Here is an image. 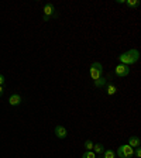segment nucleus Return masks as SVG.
<instances>
[{
  "mask_svg": "<svg viewBox=\"0 0 141 158\" xmlns=\"http://www.w3.org/2000/svg\"><path fill=\"white\" fill-rule=\"evenodd\" d=\"M118 62L123 64V65H134L135 62H138V59H140V51L135 48H131L128 49V51H126V52L120 54V55L117 56Z\"/></svg>",
  "mask_w": 141,
  "mask_h": 158,
  "instance_id": "nucleus-1",
  "label": "nucleus"
},
{
  "mask_svg": "<svg viewBox=\"0 0 141 158\" xmlns=\"http://www.w3.org/2000/svg\"><path fill=\"white\" fill-rule=\"evenodd\" d=\"M116 157L118 158H131L134 157V148H131L128 144H124V145H120L116 151Z\"/></svg>",
  "mask_w": 141,
  "mask_h": 158,
  "instance_id": "nucleus-2",
  "label": "nucleus"
},
{
  "mask_svg": "<svg viewBox=\"0 0 141 158\" xmlns=\"http://www.w3.org/2000/svg\"><path fill=\"white\" fill-rule=\"evenodd\" d=\"M103 73V66L100 62H93L92 65H90V68H89V75H90V78L93 79V81H96V79H99L100 76H102Z\"/></svg>",
  "mask_w": 141,
  "mask_h": 158,
  "instance_id": "nucleus-3",
  "label": "nucleus"
},
{
  "mask_svg": "<svg viewBox=\"0 0 141 158\" xmlns=\"http://www.w3.org/2000/svg\"><path fill=\"white\" fill-rule=\"evenodd\" d=\"M54 13H55V7H54L52 3H45V6H44L43 9V21H48L51 17L54 16Z\"/></svg>",
  "mask_w": 141,
  "mask_h": 158,
  "instance_id": "nucleus-4",
  "label": "nucleus"
},
{
  "mask_svg": "<svg viewBox=\"0 0 141 158\" xmlns=\"http://www.w3.org/2000/svg\"><path fill=\"white\" fill-rule=\"evenodd\" d=\"M114 73H116V76H118V78H126V76H128V73H130V66L118 64V65L114 68Z\"/></svg>",
  "mask_w": 141,
  "mask_h": 158,
  "instance_id": "nucleus-5",
  "label": "nucleus"
},
{
  "mask_svg": "<svg viewBox=\"0 0 141 158\" xmlns=\"http://www.w3.org/2000/svg\"><path fill=\"white\" fill-rule=\"evenodd\" d=\"M54 133H55V135L59 138V140H65V138L68 137V131H66V128L64 127V126H61V124L55 126Z\"/></svg>",
  "mask_w": 141,
  "mask_h": 158,
  "instance_id": "nucleus-6",
  "label": "nucleus"
},
{
  "mask_svg": "<svg viewBox=\"0 0 141 158\" xmlns=\"http://www.w3.org/2000/svg\"><path fill=\"white\" fill-rule=\"evenodd\" d=\"M21 102H23V98H21L19 93H13V95L9 98V105L13 106V107L20 106V105H21Z\"/></svg>",
  "mask_w": 141,
  "mask_h": 158,
  "instance_id": "nucleus-7",
  "label": "nucleus"
},
{
  "mask_svg": "<svg viewBox=\"0 0 141 158\" xmlns=\"http://www.w3.org/2000/svg\"><path fill=\"white\" fill-rule=\"evenodd\" d=\"M128 145H130L131 148L140 147L141 145V138L137 137V135H131V137H128Z\"/></svg>",
  "mask_w": 141,
  "mask_h": 158,
  "instance_id": "nucleus-8",
  "label": "nucleus"
},
{
  "mask_svg": "<svg viewBox=\"0 0 141 158\" xmlns=\"http://www.w3.org/2000/svg\"><path fill=\"white\" fill-rule=\"evenodd\" d=\"M105 145L100 144V143H97V144H93V152H95L96 155H103V152H105Z\"/></svg>",
  "mask_w": 141,
  "mask_h": 158,
  "instance_id": "nucleus-9",
  "label": "nucleus"
},
{
  "mask_svg": "<svg viewBox=\"0 0 141 158\" xmlns=\"http://www.w3.org/2000/svg\"><path fill=\"white\" fill-rule=\"evenodd\" d=\"M106 93H107L109 96H113L117 93V86L113 85V83H107L106 85Z\"/></svg>",
  "mask_w": 141,
  "mask_h": 158,
  "instance_id": "nucleus-10",
  "label": "nucleus"
},
{
  "mask_svg": "<svg viewBox=\"0 0 141 158\" xmlns=\"http://www.w3.org/2000/svg\"><path fill=\"white\" fill-rule=\"evenodd\" d=\"M93 85L96 86V88H103V86L107 85V79L103 78V76H100L99 79H96V81H93Z\"/></svg>",
  "mask_w": 141,
  "mask_h": 158,
  "instance_id": "nucleus-11",
  "label": "nucleus"
},
{
  "mask_svg": "<svg viewBox=\"0 0 141 158\" xmlns=\"http://www.w3.org/2000/svg\"><path fill=\"white\" fill-rule=\"evenodd\" d=\"M128 7H131V9H137L140 6V0H126L124 2Z\"/></svg>",
  "mask_w": 141,
  "mask_h": 158,
  "instance_id": "nucleus-12",
  "label": "nucleus"
},
{
  "mask_svg": "<svg viewBox=\"0 0 141 158\" xmlns=\"http://www.w3.org/2000/svg\"><path fill=\"white\" fill-rule=\"evenodd\" d=\"M102 158H116V152L113 150H105Z\"/></svg>",
  "mask_w": 141,
  "mask_h": 158,
  "instance_id": "nucleus-13",
  "label": "nucleus"
},
{
  "mask_svg": "<svg viewBox=\"0 0 141 158\" xmlns=\"http://www.w3.org/2000/svg\"><path fill=\"white\" fill-rule=\"evenodd\" d=\"M82 158H97V155H96L93 151H85L82 154Z\"/></svg>",
  "mask_w": 141,
  "mask_h": 158,
  "instance_id": "nucleus-14",
  "label": "nucleus"
},
{
  "mask_svg": "<svg viewBox=\"0 0 141 158\" xmlns=\"http://www.w3.org/2000/svg\"><path fill=\"white\" fill-rule=\"evenodd\" d=\"M85 148H86V151H92L93 150V141L92 140H89V138L86 140L85 141Z\"/></svg>",
  "mask_w": 141,
  "mask_h": 158,
  "instance_id": "nucleus-15",
  "label": "nucleus"
},
{
  "mask_svg": "<svg viewBox=\"0 0 141 158\" xmlns=\"http://www.w3.org/2000/svg\"><path fill=\"white\" fill-rule=\"evenodd\" d=\"M134 155L137 158H140L141 157V147H135V150H134Z\"/></svg>",
  "mask_w": 141,
  "mask_h": 158,
  "instance_id": "nucleus-16",
  "label": "nucleus"
},
{
  "mask_svg": "<svg viewBox=\"0 0 141 158\" xmlns=\"http://www.w3.org/2000/svg\"><path fill=\"white\" fill-rule=\"evenodd\" d=\"M4 81H6V79H4V76L2 75V73H0V86H3V85H4Z\"/></svg>",
  "mask_w": 141,
  "mask_h": 158,
  "instance_id": "nucleus-17",
  "label": "nucleus"
},
{
  "mask_svg": "<svg viewBox=\"0 0 141 158\" xmlns=\"http://www.w3.org/2000/svg\"><path fill=\"white\" fill-rule=\"evenodd\" d=\"M3 93H4V88H3V86H0V98L3 96Z\"/></svg>",
  "mask_w": 141,
  "mask_h": 158,
  "instance_id": "nucleus-18",
  "label": "nucleus"
}]
</instances>
